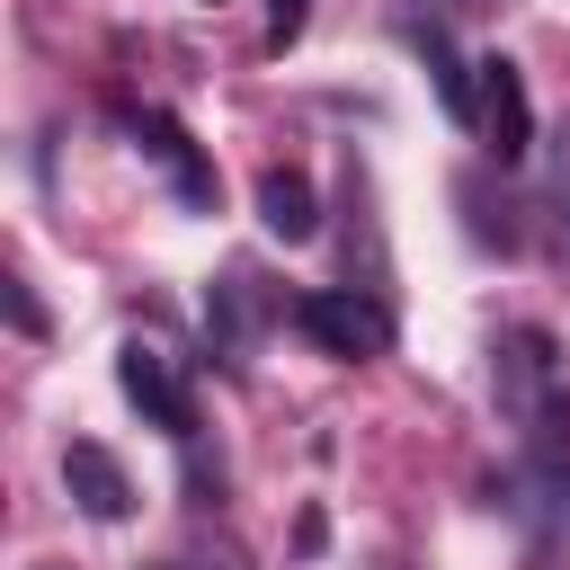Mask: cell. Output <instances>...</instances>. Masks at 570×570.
<instances>
[{"label": "cell", "mask_w": 570, "mask_h": 570, "mask_svg": "<svg viewBox=\"0 0 570 570\" xmlns=\"http://www.w3.org/2000/svg\"><path fill=\"white\" fill-rule=\"evenodd\" d=\"M490 392L517 436V508L534 534H570V383L552 365L543 330H499L490 347Z\"/></svg>", "instance_id": "cell-1"}, {"label": "cell", "mask_w": 570, "mask_h": 570, "mask_svg": "<svg viewBox=\"0 0 570 570\" xmlns=\"http://www.w3.org/2000/svg\"><path fill=\"white\" fill-rule=\"evenodd\" d=\"M294 330H303L312 347L347 356V365H365V356L392 347V312H383V294H365V285H321V294H303V303H294Z\"/></svg>", "instance_id": "cell-2"}, {"label": "cell", "mask_w": 570, "mask_h": 570, "mask_svg": "<svg viewBox=\"0 0 570 570\" xmlns=\"http://www.w3.org/2000/svg\"><path fill=\"white\" fill-rule=\"evenodd\" d=\"M116 383H125V401L142 410V428H160V436H196V392H187V374L169 365V347H151V338H125L116 347Z\"/></svg>", "instance_id": "cell-3"}, {"label": "cell", "mask_w": 570, "mask_h": 570, "mask_svg": "<svg viewBox=\"0 0 570 570\" xmlns=\"http://www.w3.org/2000/svg\"><path fill=\"white\" fill-rule=\"evenodd\" d=\"M62 490H71L80 517H98V525H125V517H134V481H125V463H116L107 445H89V436L62 445Z\"/></svg>", "instance_id": "cell-4"}, {"label": "cell", "mask_w": 570, "mask_h": 570, "mask_svg": "<svg viewBox=\"0 0 570 570\" xmlns=\"http://www.w3.org/2000/svg\"><path fill=\"white\" fill-rule=\"evenodd\" d=\"M481 134H490V151H499V160H517V151L534 142V107H525V80H517V62H508V53H490V62H481Z\"/></svg>", "instance_id": "cell-5"}, {"label": "cell", "mask_w": 570, "mask_h": 570, "mask_svg": "<svg viewBox=\"0 0 570 570\" xmlns=\"http://www.w3.org/2000/svg\"><path fill=\"white\" fill-rule=\"evenodd\" d=\"M134 142L178 178V196H187V205H214V169L196 160V142H187V125H178V116H160V107H151V116H134Z\"/></svg>", "instance_id": "cell-6"}, {"label": "cell", "mask_w": 570, "mask_h": 570, "mask_svg": "<svg viewBox=\"0 0 570 570\" xmlns=\"http://www.w3.org/2000/svg\"><path fill=\"white\" fill-rule=\"evenodd\" d=\"M258 223H267V240H312L321 232V196H312V178L303 169H267L258 178Z\"/></svg>", "instance_id": "cell-7"}, {"label": "cell", "mask_w": 570, "mask_h": 570, "mask_svg": "<svg viewBox=\"0 0 570 570\" xmlns=\"http://www.w3.org/2000/svg\"><path fill=\"white\" fill-rule=\"evenodd\" d=\"M258 312H267V303H258V276H249V267H232V276L214 285V303H205V330H214V347H223V356H249V330H258Z\"/></svg>", "instance_id": "cell-8"}, {"label": "cell", "mask_w": 570, "mask_h": 570, "mask_svg": "<svg viewBox=\"0 0 570 570\" xmlns=\"http://www.w3.org/2000/svg\"><path fill=\"white\" fill-rule=\"evenodd\" d=\"M9 321H18V330H27V338H36V330H45V312H36V294H27V276H9Z\"/></svg>", "instance_id": "cell-9"}, {"label": "cell", "mask_w": 570, "mask_h": 570, "mask_svg": "<svg viewBox=\"0 0 570 570\" xmlns=\"http://www.w3.org/2000/svg\"><path fill=\"white\" fill-rule=\"evenodd\" d=\"M267 9H276V18H267V45H294V36H303V0H267Z\"/></svg>", "instance_id": "cell-10"}, {"label": "cell", "mask_w": 570, "mask_h": 570, "mask_svg": "<svg viewBox=\"0 0 570 570\" xmlns=\"http://www.w3.org/2000/svg\"><path fill=\"white\" fill-rule=\"evenodd\" d=\"M151 570H240V561H196V552H178V561H151Z\"/></svg>", "instance_id": "cell-11"}, {"label": "cell", "mask_w": 570, "mask_h": 570, "mask_svg": "<svg viewBox=\"0 0 570 570\" xmlns=\"http://www.w3.org/2000/svg\"><path fill=\"white\" fill-rule=\"evenodd\" d=\"M36 570H62V561H36Z\"/></svg>", "instance_id": "cell-12"}]
</instances>
